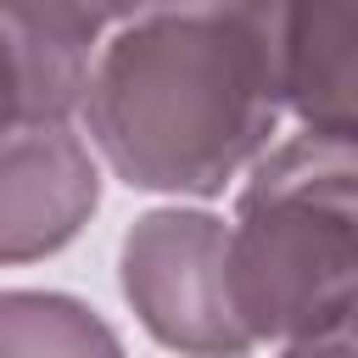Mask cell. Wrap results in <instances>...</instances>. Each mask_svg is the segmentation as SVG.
<instances>
[{
  "label": "cell",
  "instance_id": "cell-1",
  "mask_svg": "<svg viewBox=\"0 0 358 358\" xmlns=\"http://www.w3.org/2000/svg\"><path fill=\"white\" fill-rule=\"evenodd\" d=\"M73 123L129 190L224 196L285 123L274 0H179L112 22Z\"/></svg>",
  "mask_w": 358,
  "mask_h": 358
},
{
  "label": "cell",
  "instance_id": "cell-2",
  "mask_svg": "<svg viewBox=\"0 0 358 358\" xmlns=\"http://www.w3.org/2000/svg\"><path fill=\"white\" fill-rule=\"evenodd\" d=\"M224 274L252 347H358V134H280L235 179Z\"/></svg>",
  "mask_w": 358,
  "mask_h": 358
},
{
  "label": "cell",
  "instance_id": "cell-3",
  "mask_svg": "<svg viewBox=\"0 0 358 358\" xmlns=\"http://www.w3.org/2000/svg\"><path fill=\"white\" fill-rule=\"evenodd\" d=\"M117 285L134 319L145 324V336L162 347L201 358L252 352V336L229 308L218 213L185 201L140 213L117 246Z\"/></svg>",
  "mask_w": 358,
  "mask_h": 358
},
{
  "label": "cell",
  "instance_id": "cell-4",
  "mask_svg": "<svg viewBox=\"0 0 358 358\" xmlns=\"http://www.w3.org/2000/svg\"><path fill=\"white\" fill-rule=\"evenodd\" d=\"M101 207V157L73 117L22 112L0 123V268L56 257Z\"/></svg>",
  "mask_w": 358,
  "mask_h": 358
},
{
  "label": "cell",
  "instance_id": "cell-5",
  "mask_svg": "<svg viewBox=\"0 0 358 358\" xmlns=\"http://www.w3.org/2000/svg\"><path fill=\"white\" fill-rule=\"evenodd\" d=\"M285 123L319 134H358V45L352 0H274Z\"/></svg>",
  "mask_w": 358,
  "mask_h": 358
},
{
  "label": "cell",
  "instance_id": "cell-6",
  "mask_svg": "<svg viewBox=\"0 0 358 358\" xmlns=\"http://www.w3.org/2000/svg\"><path fill=\"white\" fill-rule=\"evenodd\" d=\"M123 336L67 291H0V352H117Z\"/></svg>",
  "mask_w": 358,
  "mask_h": 358
},
{
  "label": "cell",
  "instance_id": "cell-7",
  "mask_svg": "<svg viewBox=\"0 0 358 358\" xmlns=\"http://www.w3.org/2000/svg\"><path fill=\"white\" fill-rule=\"evenodd\" d=\"M22 112H34L28 106V78H22V62H17V50H11V39L0 28V123L22 117Z\"/></svg>",
  "mask_w": 358,
  "mask_h": 358
},
{
  "label": "cell",
  "instance_id": "cell-8",
  "mask_svg": "<svg viewBox=\"0 0 358 358\" xmlns=\"http://www.w3.org/2000/svg\"><path fill=\"white\" fill-rule=\"evenodd\" d=\"M106 6V17L112 22H129V17H140V11H157V6H179V0H101Z\"/></svg>",
  "mask_w": 358,
  "mask_h": 358
}]
</instances>
